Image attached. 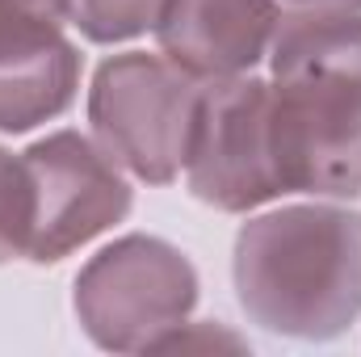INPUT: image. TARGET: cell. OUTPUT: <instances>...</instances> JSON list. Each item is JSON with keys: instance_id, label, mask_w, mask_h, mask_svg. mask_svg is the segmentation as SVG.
Segmentation results:
<instances>
[{"instance_id": "cell-13", "label": "cell", "mask_w": 361, "mask_h": 357, "mask_svg": "<svg viewBox=\"0 0 361 357\" xmlns=\"http://www.w3.org/2000/svg\"><path fill=\"white\" fill-rule=\"evenodd\" d=\"M286 4H349V8H361V0H286Z\"/></svg>"}, {"instance_id": "cell-11", "label": "cell", "mask_w": 361, "mask_h": 357, "mask_svg": "<svg viewBox=\"0 0 361 357\" xmlns=\"http://www.w3.org/2000/svg\"><path fill=\"white\" fill-rule=\"evenodd\" d=\"M68 0H0V55L63 34Z\"/></svg>"}, {"instance_id": "cell-6", "label": "cell", "mask_w": 361, "mask_h": 357, "mask_svg": "<svg viewBox=\"0 0 361 357\" xmlns=\"http://www.w3.org/2000/svg\"><path fill=\"white\" fill-rule=\"evenodd\" d=\"M34 185L30 261L55 265L130 214L122 164L80 131H55L21 152Z\"/></svg>"}, {"instance_id": "cell-5", "label": "cell", "mask_w": 361, "mask_h": 357, "mask_svg": "<svg viewBox=\"0 0 361 357\" xmlns=\"http://www.w3.org/2000/svg\"><path fill=\"white\" fill-rule=\"evenodd\" d=\"M189 193L223 214H248L281 198L269 126V80L231 76L202 89L189 156Z\"/></svg>"}, {"instance_id": "cell-12", "label": "cell", "mask_w": 361, "mask_h": 357, "mask_svg": "<svg viewBox=\"0 0 361 357\" xmlns=\"http://www.w3.org/2000/svg\"><path fill=\"white\" fill-rule=\"evenodd\" d=\"M156 349H248V341L219 328V324H180Z\"/></svg>"}, {"instance_id": "cell-10", "label": "cell", "mask_w": 361, "mask_h": 357, "mask_svg": "<svg viewBox=\"0 0 361 357\" xmlns=\"http://www.w3.org/2000/svg\"><path fill=\"white\" fill-rule=\"evenodd\" d=\"M34 227V185L21 156L0 147V265L30 253Z\"/></svg>"}, {"instance_id": "cell-2", "label": "cell", "mask_w": 361, "mask_h": 357, "mask_svg": "<svg viewBox=\"0 0 361 357\" xmlns=\"http://www.w3.org/2000/svg\"><path fill=\"white\" fill-rule=\"evenodd\" d=\"M202 89L169 55H109L89 89L92 135L130 177L169 185L185 169Z\"/></svg>"}, {"instance_id": "cell-4", "label": "cell", "mask_w": 361, "mask_h": 357, "mask_svg": "<svg viewBox=\"0 0 361 357\" xmlns=\"http://www.w3.org/2000/svg\"><path fill=\"white\" fill-rule=\"evenodd\" d=\"M269 126L281 198L361 193V80L281 72L269 80Z\"/></svg>"}, {"instance_id": "cell-9", "label": "cell", "mask_w": 361, "mask_h": 357, "mask_svg": "<svg viewBox=\"0 0 361 357\" xmlns=\"http://www.w3.org/2000/svg\"><path fill=\"white\" fill-rule=\"evenodd\" d=\"M160 8L164 0H68L72 25L97 47H114L156 30Z\"/></svg>"}, {"instance_id": "cell-3", "label": "cell", "mask_w": 361, "mask_h": 357, "mask_svg": "<svg viewBox=\"0 0 361 357\" xmlns=\"http://www.w3.org/2000/svg\"><path fill=\"white\" fill-rule=\"evenodd\" d=\"M72 307L97 349L147 353L197 307V269L160 236H122L76 273Z\"/></svg>"}, {"instance_id": "cell-1", "label": "cell", "mask_w": 361, "mask_h": 357, "mask_svg": "<svg viewBox=\"0 0 361 357\" xmlns=\"http://www.w3.org/2000/svg\"><path fill=\"white\" fill-rule=\"evenodd\" d=\"M235 298L286 341H336L361 315V210L311 202L257 214L235 236Z\"/></svg>"}, {"instance_id": "cell-7", "label": "cell", "mask_w": 361, "mask_h": 357, "mask_svg": "<svg viewBox=\"0 0 361 357\" xmlns=\"http://www.w3.org/2000/svg\"><path fill=\"white\" fill-rule=\"evenodd\" d=\"M277 17V0H164L156 42L202 85L231 80L269 55Z\"/></svg>"}, {"instance_id": "cell-8", "label": "cell", "mask_w": 361, "mask_h": 357, "mask_svg": "<svg viewBox=\"0 0 361 357\" xmlns=\"http://www.w3.org/2000/svg\"><path fill=\"white\" fill-rule=\"evenodd\" d=\"M80 89V51L63 38H38L0 55V131L21 135L59 118Z\"/></svg>"}]
</instances>
